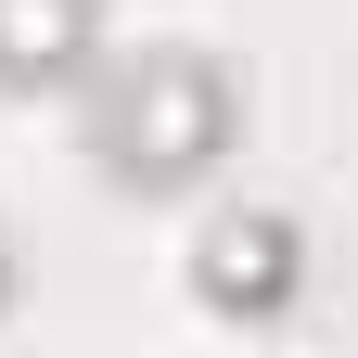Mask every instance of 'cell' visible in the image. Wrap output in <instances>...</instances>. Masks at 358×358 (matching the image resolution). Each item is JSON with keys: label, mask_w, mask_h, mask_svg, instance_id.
<instances>
[{"label": "cell", "mask_w": 358, "mask_h": 358, "mask_svg": "<svg viewBox=\"0 0 358 358\" xmlns=\"http://www.w3.org/2000/svg\"><path fill=\"white\" fill-rule=\"evenodd\" d=\"M13 307H26V282H13V243H0V320H13Z\"/></svg>", "instance_id": "277c9868"}, {"label": "cell", "mask_w": 358, "mask_h": 358, "mask_svg": "<svg viewBox=\"0 0 358 358\" xmlns=\"http://www.w3.org/2000/svg\"><path fill=\"white\" fill-rule=\"evenodd\" d=\"M179 294L205 333H282L307 307V217L294 205H205L179 243Z\"/></svg>", "instance_id": "7a4b0ae2"}, {"label": "cell", "mask_w": 358, "mask_h": 358, "mask_svg": "<svg viewBox=\"0 0 358 358\" xmlns=\"http://www.w3.org/2000/svg\"><path fill=\"white\" fill-rule=\"evenodd\" d=\"M115 52V0H0V103H77Z\"/></svg>", "instance_id": "3957f363"}, {"label": "cell", "mask_w": 358, "mask_h": 358, "mask_svg": "<svg viewBox=\"0 0 358 358\" xmlns=\"http://www.w3.org/2000/svg\"><path fill=\"white\" fill-rule=\"evenodd\" d=\"M64 128H77V166L103 179L115 205H192L243 154L256 77L217 52V38H141V52L90 64V90L64 103Z\"/></svg>", "instance_id": "6da1fadb"}]
</instances>
